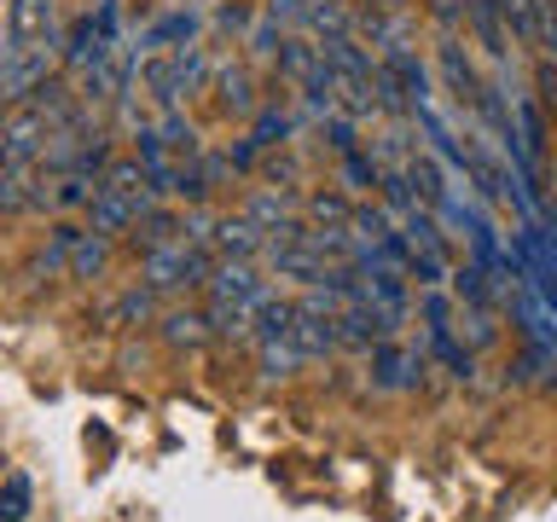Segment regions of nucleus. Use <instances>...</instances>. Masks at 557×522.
Wrapping results in <instances>:
<instances>
[{"mask_svg":"<svg viewBox=\"0 0 557 522\" xmlns=\"http://www.w3.org/2000/svg\"><path fill=\"white\" fill-rule=\"evenodd\" d=\"M540 111H557V64L540 52Z\"/></svg>","mask_w":557,"mask_h":522,"instance_id":"nucleus-26","label":"nucleus"},{"mask_svg":"<svg viewBox=\"0 0 557 522\" xmlns=\"http://www.w3.org/2000/svg\"><path fill=\"white\" fill-rule=\"evenodd\" d=\"M290 343L302 348V360H320V355H331V348H343V325H337V308H331L325 290H313V296L296 302Z\"/></svg>","mask_w":557,"mask_h":522,"instance_id":"nucleus-3","label":"nucleus"},{"mask_svg":"<svg viewBox=\"0 0 557 522\" xmlns=\"http://www.w3.org/2000/svg\"><path fill=\"white\" fill-rule=\"evenodd\" d=\"M517 122H522V146H517L522 163L540 169V163H546V122H540V111L529 99H517Z\"/></svg>","mask_w":557,"mask_h":522,"instance_id":"nucleus-16","label":"nucleus"},{"mask_svg":"<svg viewBox=\"0 0 557 522\" xmlns=\"http://www.w3.org/2000/svg\"><path fill=\"white\" fill-rule=\"evenodd\" d=\"M250 337L256 348H268V343H290V325H296V302H285V296H261L256 313H250Z\"/></svg>","mask_w":557,"mask_h":522,"instance_id":"nucleus-12","label":"nucleus"},{"mask_svg":"<svg viewBox=\"0 0 557 522\" xmlns=\"http://www.w3.org/2000/svg\"><path fill=\"white\" fill-rule=\"evenodd\" d=\"M308 209H313V221H331V226L355 221V215H348V203H343V198H325V191H320V198H313Z\"/></svg>","mask_w":557,"mask_h":522,"instance_id":"nucleus-25","label":"nucleus"},{"mask_svg":"<svg viewBox=\"0 0 557 522\" xmlns=\"http://www.w3.org/2000/svg\"><path fill=\"white\" fill-rule=\"evenodd\" d=\"M209 244L221 250V261H250V256L268 250V233H261L250 215H221L215 233H209Z\"/></svg>","mask_w":557,"mask_h":522,"instance_id":"nucleus-8","label":"nucleus"},{"mask_svg":"<svg viewBox=\"0 0 557 522\" xmlns=\"http://www.w3.org/2000/svg\"><path fill=\"white\" fill-rule=\"evenodd\" d=\"M366 7H372V12H389V7H395V0H366Z\"/></svg>","mask_w":557,"mask_h":522,"instance_id":"nucleus-30","label":"nucleus"},{"mask_svg":"<svg viewBox=\"0 0 557 522\" xmlns=\"http://www.w3.org/2000/svg\"><path fill=\"white\" fill-rule=\"evenodd\" d=\"M29 505H35V487H29V476H12L0 482V522H24L29 517Z\"/></svg>","mask_w":557,"mask_h":522,"instance_id":"nucleus-20","label":"nucleus"},{"mask_svg":"<svg viewBox=\"0 0 557 522\" xmlns=\"http://www.w3.org/2000/svg\"><path fill=\"white\" fill-rule=\"evenodd\" d=\"M35 186H41V169H0V215L35 209Z\"/></svg>","mask_w":557,"mask_h":522,"instance_id":"nucleus-15","label":"nucleus"},{"mask_svg":"<svg viewBox=\"0 0 557 522\" xmlns=\"http://www.w3.org/2000/svg\"><path fill=\"white\" fill-rule=\"evenodd\" d=\"M139 87H146V99H157L163 111L186 99V82H181V52H151L146 64H139Z\"/></svg>","mask_w":557,"mask_h":522,"instance_id":"nucleus-7","label":"nucleus"},{"mask_svg":"<svg viewBox=\"0 0 557 522\" xmlns=\"http://www.w3.org/2000/svg\"><path fill=\"white\" fill-rule=\"evenodd\" d=\"M191 35H198V17H191V12H169L163 24L146 35V47L151 52H174V47H191Z\"/></svg>","mask_w":557,"mask_h":522,"instance_id":"nucleus-17","label":"nucleus"},{"mask_svg":"<svg viewBox=\"0 0 557 522\" xmlns=\"http://www.w3.org/2000/svg\"><path fill=\"white\" fill-rule=\"evenodd\" d=\"M430 12H435V24H442L447 35L465 24V0H430Z\"/></svg>","mask_w":557,"mask_h":522,"instance_id":"nucleus-27","label":"nucleus"},{"mask_svg":"<svg viewBox=\"0 0 557 522\" xmlns=\"http://www.w3.org/2000/svg\"><path fill=\"white\" fill-rule=\"evenodd\" d=\"M215 99H221V111L226 116H238V122H250L261 111V99H256V76H250V64H221L215 70Z\"/></svg>","mask_w":557,"mask_h":522,"instance_id":"nucleus-11","label":"nucleus"},{"mask_svg":"<svg viewBox=\"0 0 557 522\" xmlns=\"http://www.w3.org/2000/svg\"><path fill=\"white\" fill-rule=\"evenodd\" d=\"M372 377H377V389H407V383L424 377V355H418V348H400V343H377L372 348Z\"/></svg>","mask_w":557,"mask_h":522,"instance_id":"nucleus-10","label":"nucleus"},{"mask_svg":"<svg viewBox=\"0 0 557 522\" xmlns=\"http://www.w3.org/2000/svg\"><path fill=\"white\" fill-rule=\"evenodd\" d=\"M499 17L522 47H534V0H499Z\"/></svg>","mask_w":557,"mask_h":522,"instance_id":"nucleus-21","label":"nucleus"},{"mask_svg":"<svg viewBox=\"0 0 557 522\" xmlns=\"http://www.w3.org/2000/svg\"><path fill=\"white\" fill-rule=\"evenodd\" d=\"M76 238H82V226H70V221L52 226V244H47V256H41V273L70 268V250H76Z\"/></svg>","mask_w":557,"mask_h":522,"instance_id":"nucleus-22","label":"nucleus"},{"mask_svg":"<svg viewBox=\"0 0 557 522\" xmlns=\"http://www.w3.org/2000/svg\"><path fill=\"white\" fill-rule=\"evenodd\" d=\"M47 82H52V47L12 52V59L0 64V104H29Z\"/></svg>","mask_w":557,"mask_h":522,"instance_id":"nucleus-4","label":"nucleus"},{"mask_svg":"<svg viewBox=\"0 0 557 522\" xmlns=\"http://www.w3.org/2000/svg\"><path fill=\"white\" fill-rule=\"evenodd\" d=\"M203 337H209V320H203V313H163V343L198 348Z\"/></svg>","mask_w":557,"mask_h":522,"instance_id":"nucleus-19","label":"nucleus"},{"mask_svg":"<svg viewBox=\"0 0 557 522\" xmlns=\"http://www.w3.org/2000/svg\"><path fill=\"white\" fill-rule=\"evenodd\" d=\"M268 181H273V191H290L296 163H290V157H273V163H268Z\"/></svg>","mask_w":557,"mask_h":522,"instance_id":"nucleus-28","label":"nucleus"},{"mask_svg":"<svg viewBox=\"0 0 557 522\" xmlns=\"http://www.w3.org/2000/svg\"><path fill=\"white\" fill-rule=\"evenodd\" d=\"M104 261H111V238L94 233V226H82L76 250H70V278H99Z\"/></svg>","mask_w":557,"mask_h":522,"instance_id":"nucleus-14","label":"nucleus"},{"mask_svg":"<svg viewBox=\"0 0 557 522\" xmlns=\"http://www.w3.org/2000/svg\"><path fill=\"white\" fill-rule=\"evenodd\" d=\"M250 139H256L261 151H278V146L290 139V116L273 111V104H261V111L250 116Z\"/></svg>","mask_w":557,"mask_h":522,"instance_id":"nucleus-18","label":"nucleus"},{"mask_svg":"<svg viewBox=\"0 0 557 522\" xmlns=\"http://www.w3.org/2000/svg\"><path fill=\"white\" fill-rule=\"evenodd\" d=\"M459 296H470L476 308L487 302V290H482V273H476V268H465V273H459Z\"/></svg>","mask_w":557,"mask_h":522,"instance_id":"nucleus-29","label":"nucleus"},{"mask_svg":"<svg viewBox=\"0 0 557 522\" xmlns=\"http://www.w3.org/2000/svg\"><path fill=\"white\" fill-rule=\"evenodd\" d=\"M209 256H203V244H191V238H174L163 244V250H151L146 256V268H139V285H151V290H191V285H209Z\"/></svg>","mask_w":557,"mask_h":522,"instance_id":"nucleus-1","label":"nucleus"},{"mask_svg":"<svg viewBox=\"0 0 557 522\" xmlns=\"http://www.w3.org/2000/svg\"><path fill=\"white\" fill-rule=\"evenodd\" d=\"M296 365H302V348L296 343H268L261 348V372L268 377H285V372H296Z\"/></svg>","mask_w":557,"mask_h":522,"instance_id":"nucleus-24","label":"nucleus"},{"mask_svg":"<svg viewBox=\"0 0 557 522\" xmlns=\"http://www.w3.org/2000/svg\"><path fill=\"white\" fill-rule=\"evenodd\" d=\"M157 198H128V191H111V186H99L94 191V203H87V226L104 238H116V233H134L139 215H146Z\"/></svg>","mask_w":557,"mask_h":522,"instance_id":"nucleus-6","label":"nucleus"},{"mask_svg":"<svg viewBox=\"0 0 557 522\" xmlns=\"http://www.w3.org/2000/svg\"><path fill=\"white\" fill-rule=\"evenodd\" d=\"M261 296H268V278H261L250 261H221V268L209 273V302H226V308L256 313Z\"/></svg>","mask_w":557,"mask_h":522,"instance_id":"nucleus-5","label":"nucleus"},{"mask_svg":"<svg viewBox=\"0 0 557 522\" xmlns=\"http://www.w3.org/2000/svg\"><path fill=\"white\" fill-rule=\"evenodd\" d=\"M534 47L546 52H557V0H534Z\"/></svg>","mask_w":557,"mask_h":522,"instance_id":"nucleus-23","label":"nucleus"},{"mask_svg":"<svg viewBox=\"0 0 557 522\" xmlns=\"http://www.w3.org/2000/svg\"><path fill=\"white\" fill-rule=\"evenodd\" d=\"M174 238H186V226H181V215H169V209H146L139 215V226H134V250L139 256H151V250H163V244H174Z\"/></svg>","mask_w":557,"mask_h":522,"instance_id":"nucleus-13","label":"nucleus"},{"mask_svg":"<svg viewBox=\"0 0 557 522\" xmlns=\"http://www.w3.org/2000/svg\"><path fill=\"white\" fill-rule=\"evenodd\" d=\"M29 47H59V0H7V59Z\"/></svg>","mask_w":557,"mask_h":522,"instance_id":"nucleus-2","label":"nucleus"},{"mask_svg":"<svg viewBox=\"0 0 557 522\" xmlns=\"http://www.w3.org/2000/svg\"><path fill=\"white\" fill-rule=\"evenodd\" d=\"M435 59H442V76H447V87H453V99L465 104V111H476L482 104V94L487 87L476 82V64L465 59V47H459V35H442V52H435Z\"/></svg>","mask_w":557,"mask_h":522,"instance_id":"nucleus-9","label":"nucleus"}]
</instances>
